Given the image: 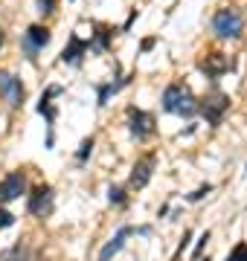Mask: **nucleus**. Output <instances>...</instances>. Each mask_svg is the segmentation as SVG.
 I'll use <instances>...</instances> for the list:
<instances>
[{
    "label": "nucleus",
    "instance_id": "obj_2",
    "mask_svg": "<svg viewBox=\"0 0 247 261\" xmlns=\"http://www.w3.org/2000/svg\"><path fill=\"white\" fill-rule=\"evenodd\" d=\"M212 32H215V38H221V41H236V38H241V32H244V18H241V12L233 9V6L218 9L212 15Z\"/></svg>",
    "mask_w": 247,
    "mask_h": 261
},
{
    "label": "nucleus",
    "instance_id": "obj_26",
    "mask_svg": "<svg viewBox=\"0 0 247 261\" xmlns=\"http://www.w3.org/2000/svg\"><path fill=\"white\" fill-rule=\"evenodd\" d=\"M3 44H6V32L0 29V49H3Z\"/></svg>",
    "mask_w": 247,
    "mask_h": 261
},
{
    "label": "nucleus",
    "instance_id": "obj_9",
    "mask_svg": "<svg viewBox=\"0 0 247 261\" xmlns=\"http://www.w3.org/2000/svg\"><path fill=\"white\" fill-rule=\"evenodd\" d=\"M134 232H137V235H149V232H152V226H119V232H116L114 238H111V241L102 247V252H99V261H111L116 252L125 247V238H128V235H134Z\"/></svg>",
    "mask_w": 247,
    "mask_h": 261
},
{
    "label": "nucleus",
    "instance_id": "obj_13",
    "mask_svg": "<svg viewBox=\"0 0 247 261\" xmlns=\"http://www.w3.org/2000/svg\"><path fill=\"white\" fill-rule=\"evenodd\" d=\"M96 32H93V41H90V49L93 53H108L111 44H114V29L105 27V23H96Z\"/></svg>",
    "mask_w": 247,
    "mask_h": 261
},
{
    "label": "nucleus",
    "instance_id": "obj_20",
    "mask_svg": "<svg viewBox=\"0 0 247 261\" xmlns=\"http://www.w3.org/2000/svg\"><path fill=\"white\" fill-rule=\"evenodd\" d=\"M35 3H38V15H41V18L53 15V12H56V6H58V0H35Z\"/></svg>",
    "mask_w": 247,
    "mask_h": 261
},
{
    "label": "nucleus",
    "instance_id": "obj_17",
    "mask_svg": "<svg viewBox=\"0 0 247 261\" xmlns=\"http://www.w3.org/2000/svg\"><path fill=\"white\" fill-rule=\"evenodd\" d=\"M93 145H96L93 137H85V140H82V145H79V151H76V160H79V163H87V160H90V154H93Z\"/></svg>",
    "mask_w": 247,
    "mask_h": 261
},
{
    "label": "nucleus",
    "instance_id": "obj_21",
    "mask_svg": "<svg viewBox=\"0 0 247 261\" xmlns=\"http://www.w3.org/2000/svg\"><path fill=\"white\" fill-rule=\"evenodd\" d=\"M209 192H212V186H209V183H204V186L195 189L192 195H186V200H189V203H198V200H204V197H207Z\"/></svg>",
    "mask_w": 247,
    "mask_h": 261
},
{
    "label": "nucleus",
    "instance_id": "obj_24",
    "mask_svg": "<svg viewBox=\"0 0 247 261\" xmlns=\"http://www.w3.org/2000/svg\"><path fill=\"white\" fill-rule=\"evenodd\" d=\"M154 44H157V38H145V41H143V47H140V53H149V49H152Z\"/></svg>",
    "mask_w": 247,
    "mask_h": 261
},
{
    "label": "nucleus",
    "instance_id": "obj_27",
    "mask_svg": "<svg viewBox=\"0 0 247 261\" xmlns=\"http://www.w3.org/2000/svg\"><path fill=\"white\" fill-rule=\"evenodd\" d=\"M198 261H209V258H198Z\"/></svg>",
    "mask_w": 247,
    "mask_h": 261
},
{
    "label": "nucleus",
    "instance_id": "obj_19",
    "mask_svg": "<svg viewBox=\"0 0 247 261\" xmlns=\"http://www.w3.org/2000/svg\"><path fill=\"white\" fill-rule=\"evenodd\" d=\"M227 261H247V244H244V241H238L236 247L230 250Z\"/></svg>",
    "mask_w": 247,
    "mask_h": 261
},
{
    "label": "nucleus",
    "instance_id": "obj_22",
    "mask_svg": "<svg viewBox=\"0 0 247 261\" xmlns=\"http://www.w3.org/2000/svg\"><path fill=\"white\" fill-rule=\"evenodd\" d=\"M207 241H209V229H207V232H204V235L198 238V244H195V250H192V258H201V252H204Z\"/></svg>",
    "mask_w": 247,
    "mask_h": 261
},
{
    "label": "nucleus",
    "instance_id": "obj_3",
    "mask_svg": "<svg viewBox=\"0 0 247 261\" xmlns=\"http://www.w3.org/2000/svg\"><path fill=\"white\" fill-rule=\"evenodd\" d=\"M227 111H230V96L221 93V90H212L204 99H198V113L207 119V125H221Z\"/></svg>",
    "mask_w": 247,
    "mask_h": 261
},
{
    "label": "nucleus",
    "instance_id": "obj_6",
    "mask_svg": "<svg viewBox=\"0 0 247 261\" xmlns=\"http://www.w3.org/2000/svg\"><path fill=\"white\" fill-rule=\"evenodd\" d=\"M0 96L9 102V108H20L27 102V87L20 84V79L9 70H0Z\"/></svg>",
    "mask_w": 247,
    "mask_h": 261
},
{
    "label": "nucleus",
    "instance_id": "obj_25",
    "mask_svg": "<svg viewBox=\"0 0 247 261\" xmlns=\"http://www.w3.org/2000/svg\"><path fill=\"white\" fill-rule=\"evenodd\" d=\"M137 20V9H131V15H128V20H125V27H122V32H128L131 29V23Z\"/></svg>",
    "mask_w": 247,
    "mask_h": 261
},
{
    "label": "nucleus",
    "instance_id": "obj_7",
    "mask_svg": "<svg viewBox=\"0 0 247 261\" xmlns=\"http://www.w3.org/2000/svg\"><path fill=\"white\" fill-rule=\"evenodd\" d=\"M50 41H53V32H50L44 23H32V27L27 29V35H23V53H27L29 61H35L38 53L47 47Z\"/></svg>",
    "mask_w": 247,
    "mask_h": 261
},
{
    "label": "nucleus",
    "instance_id": "obj_18",
    "mask_svg": "<svg viewBox=\"0 0 247 261\" xmlns=\"http://www.w3.org/2000/svg\"><path fill=\"white\" fill-rule=\"evenodd\" d=\"M108 200H111L114 206H125V203H128V195H125L122 186H111V189H108Z\"/></svg>",
    "mask_w": 247,
    "mask_h": 261
},
{
    "label": "nucleus",
    "instance_id": "obj_23",
    "mask_svg": "<svg viewBox=\"0 0 247 261\" xmlns=\"http://www.w3.org/2000/svg\"><path fill=\"white\" fill-rule=\"evenodd\" d=\"M15 224V215L9 212V209H0V229H6V226Z\"/></svg>",
    "mask_w": 247,
    "mask_h": 261
},
{
    "label": "nucleus",
    "instance_id": "obj_8",
    "mask_svg": "<svg viewBox=\"0 0 247 261\" xmlns=\"http://www.w3.org/2000/svg\"><path fill=\"white\" fill-rule=\"evenodd\" d=\"M20 195H27V171H9L6 177L0 180V206L18 200Z\"/></svg>",
    "mask_w": 247,
    "mask_h": 261
},
{
    "label": "nucleus",
    "instance_id": "obj_14",
    "mask_svg": "<svg viewBox=\"0 0 247 261\" xmlns=\"http://www.w3.org/2000/svg\"><path fill=\"white\" fill-rule=\"evenodd\" d=\"M128 82H131V75H119L116 82L99 84V99H96V105H99V108H105V105H108V99H111L114 93H119V90H122V87H125Z\"/></svg>",
    "mask_w": 247,
    "mask_h": 261
},
{
    "label": "nucleus",
    "instance_id": "obj_1",
    "mask_svg": "<svg viewBox=\"0 0 247 261\" xmlns=\"http://www.w3.org/2000/svg\"><path fill=\"white\" fill-rule=\"evenodd\" d=\"M163 111L178 113L183 119H192V116H198V96L192 93L186 84L175 82L163 90Z\"/></svg>",
    "mask_w": 247,
    "mask_h": 261
},
{
    "label": "nucleus",
    "instance_id": "obj_15",
    "mask_svg": "<svg viewBox=\"0 0 247 261\" xmlns=\"http://www.w3.org/2000/svg\"><path fill=\"white\" fill-rule=\"evenodd\" d=\"M0 261H32V252H29V247L23 241H18L12 250H6L0 255Z\"/></svg>",
    "mask_w": 247,
    "mask_h": 261
},
{
    "label": "nucleus",
    "instance_id": "obj_4",
    "mask_svg": "<svg viewBox=\"0 0 247 261\" xmlns=\"http://www.w3.org/2000/svg\"><path fill=\"white\" fill-rule=\"evenodd\" d=\"M53 209H56V195H53V186L41 183V186H35L27 195V212L29 215H35V218H50V215H53Z\"/></svg>",
    "mask_w": 247,
    "mask_h": 261
},
{
    "label": "nucleus",
    "instance_id": "obj_5",
    "mask_svg": "<svg viewBox=\"0 0 247 261\" xmlns=\"http://www.w3.org/2000/svg\"><path fill=\"white\" fill-rule=\"evenodd\" d=\"M154 130H157V125H154L152 113L143 111V108H128V134L134 140L145 142L149 137H154Z\"/></svg>",
    "mask_w": 247,
    "mask_h": 261
},
{
    "label": "nucleus",
    "instance_id": "obj_16",
    "mask_svg": "<svg viewBox=\"0 0 247 261\" xmlns=\"http://www.w3.org/2000/svg\"><path fill=\"white\" fill-rule=\"evenodd\" d=\"M35 108H38V113L47 119V125H53V122H56L58 111H56V105H53V102H47V99H38V105H35Z\"/></svg>",
    "mask_w": 247,
    "mask_h": 261
},
{
    "label": "nucleus",
    "instance_id": "obj_12",
    "mask_svg": "<svg viewBox=\"0 0 247 261\" xmlns=\"http://www.w3.org/2000/svg\"><path fill=\"white\" fill-rule=\"evenodd\" d=\"M198 67H201V73L207 75L209 82H215V79H221L224 73H230V67L233 64H230V58L224 56V53H212V56H207Z\"/></svg>",
    "mask_w": 247,
    "mask_h": 261
},
{
    "label": "nucleus",
    "instance_id": "obj_11",
    "mask_svg": "<svg viewBox=\"0 0 247 261\" xmlns=\"http://www.w3.org/2000/svg\"><path fill=\"white\" fill-rule=\"evenodd\" d=\"M90 53V41H85L82 35H70V41H67V47L61 49V56H58V61L61 64H73V67H79L82 64V58Z\"/></svg>",
    "mask_w": 247,
    "mask_h": 261
},
{
    "label": "nucleus",
    "instance_id": "obj_10",
    "mask_svg": "<svg viewBox=\"0 0 247 261\" xmlns=\"http://www.w3.org/2000/svg\"><path fill=\"white\" fill-rule=\"evenodd\" d=\"M154 166H157V157H154V154H145L143 160H137L134 168H131V177H128V186L131 189H145L149 183H152Z\"/></svg>",
    "mask_w": 247,
    "mask_h": 261
}]
</instances>
